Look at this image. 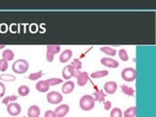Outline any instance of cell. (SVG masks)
Returning a JSON list of instances; mask_svg holds the SVG:
<instances>
[{"label": "cell", "mask_w": 156, "mask_h": 117, "mask_svg": "<svg viewBox=\"0 0 156 117\" xmlns=\"http://www.w3.org/2000/svg\"><path fill=\"white\" fill-rule=\"evenodd\" d=\"M29 68V63L24 58H18L13 63L12 70L16 73V74H23L26 73Z\"/></svg>", "instance_id": "6da1fadb"}, {"label": "cell", "mask_w": 156, "mask_h": 117, "mask_svg": "<svg viewBox=\"0 0 156 117\" xmlns=\"http://www.w3.org/2000/svg\"><path fill=\"white\" fill-rule=\"evenodd\" d=\"M79 106L82 110L90 111L95 107V100L92 95H84L79 101Z\"/></svg>", "instance_id": "7a4b0ae2"}, {"label": "cell", "mask_w": 156, "mask_h": 117, "mask_svg": "<svg viewBox=\"0 0 156 117\" xmlns=\"http://www.w3.org/2000/svg\"><path fill=\"white\" fill-rule=\"evenodd\" d=\"M121 77L126 82H133L136 78V71L134 67H125L121 71Z\"/></svg>", "instance_id": "3957f363"}, {"label": "cell", "mask_w": 156, "mask_h": 117, "mask_svg": "<svg viewBox=\"0 0 156 117\" xmlns=\"http://www.w3.org/2000/svg\"><path fill=\"white\" fill-rule=\"evenodd\" d=\"M47 101L51 105H60L63 101V97L61 93L57 91H51L47 94Z\"/></svg>", "instance_id": "277c9868"}, {"label": "cell", "mask_w": 156, "mask_h": 117, "mask_svg": "<svg viewBox=\"0 0 156 117\" xmlns=\"http://www.w3.org/2000/svg\"><path fill=\"white\" fill-rule=\"evenodd\" d=\"M7 111L11 116H18L22 112V106L16 101L11 102L7 105Z\"/></svg>", "instance_id": "5b68a950"}, {"label": "cell", "mask_w": 156, "mask_h": 117, "mask_svg": "<svg viewBox=\"0 0 156 117\" xmlns=\"http://www.w3.org/2000/svg\"><path fill=\"white\" fill-rule=\"evenodd\" d=\"M101 62L102 66H105L106 67H109V68H117L119 66V62L116 60H114V58H109V57L101 58Z\"/></svg>", "instance_id": "8992f818"}, {"label": "cell", "mask_w": 156, "mask_h": 117, "mask_svg": "<svg viewBox=\"0 0 156 117\" xmlns=\"http://www.w3.org/2000/svg\"><path fill=\"white\" fill-rule=\"evenodd\" d=\"M75 71H77V70H75L74 68L72 67L71 65H67V66H66L65 67H63L62 72V78H63V79H66V80H69L72 76H74Z\"/></svg>", "instance_id": "52a82bcc"}, {"label": "cell", "mask_w": 156, "mask_h": 117, "mask_svg": "<svg viewBox=\"0 0 156 117\" xmlns=\"http://www.w3.org/2000/svg\"><path fill=\"white\" fill-rule=\"evenodd\" d=\"M117 90V83L115 81H107L104 85V92L108 95L114 94Z\"/></svg>", "instance_id": "ba28073f"}, {"label": "cell", "mask_w": 156, "mask_h": 117, "mask_svg": "<svg viewBox=\"0 0 156 117\" xmlns=\"http://www.w3.org/2000/svg\"><path fill=\"white\" fill-rule=\"evenodd\" d=\"M89 78H90V76L86 71H80L78 73V75L76 76L78 86H80V87L85 86L87 84V82L89 81Z\"/></svg>", "instance_id": "9c48e42d"}, {"label": "cell", "mask_w": 156, "mask_h": 117, "mask_svg": "<svg viewBox=\"0 0 156 117\" xmlns=\"http://www.w3.org/2000/svg\"><path fill=\"white\" fill-rule=\"evenodd\" d=\"M55 112H56L57 117H65L68 112H69V105L66 104L60 105L55 109Z\"/></svg>", "instance_id": "30bf717a"}, {"label": "cell", "mask_w": 156, "mask_h": 117, "mask_svg": "<svg viewBox=\"0 0 156 117\" xmlns=\"http://www.w3.org/2000/svg\"><path fill=\"white\" fill-rule=\"evenodd\" d=\"M41 113L40 107L36 105H30L27 109V117H39Z\"/></svg>", "instance_id": "8fae6325"}, {"label": "cell", "mask_w": 156, "mask_h": 117, "mask_svg": "<svg viewBox=\"0 0 156 117\" xmlns=\"http://www.w3.org/2000/svg\"><path fill=\"white\" fill-rule=\"evenodd\" d=\"M50 85L48 84V82L46 80H39L37 83H36V85H35V88H36V90L38 92H40V93H46L49 91V89H50Z\"/></svg>", "instance_id": "7c38bea8"}, {"label": "cell", "mask_w": 156, "mask_h": 117, "mask_svg": "<svg viewBox=\"0 0 156 117\" xmlns=\"http://www.w3.org/2000/svg\"><path fill=\"white\" fill-rule=\"evenodd\" d=\"M74 82L71 80H67L66 82H65L62 86V94H70V93L74 90Z\"/></svg>", "instance_id": "4fadbf2b"}, {"label": "cell", "mask_w": 156, "mask_h": 117, "mask_svg": "<svg viewBox=\"0 0 156 117\" xmlns=\"http://www.w3.org/2000/svg\"><path fill=\"white\" fill-rule=\"evenodd\" d=\"M72 51L70 49H66L65 51H62L60 55V58H58V60H60L61 62H68L71 58L72 57Z\"/></svg>", "instance_id": "5bb4252c"}, {"label": "cell", "mask_w": 156, "mask_h": 117, "mask_svg": "<svg viewBox=\"0 0 156 117\" xmlns=\"http://www.w3.org/2000/svg\"><path fill=\"white\" fill-rule=\"evenodd\" d=\"M15 58V53L13 52V50L11 49H5L2 52V58H5L8 62H11L14 60Z\"/></svg>", "instance_id": "9a60e30c"}, {"label": "cell", "mask_w": 156, "mask_h": 117, "mask_svg": "<svg viewBox=\"0 0 156 117\" xmlns=\"http://www.w3.org/2000/svg\"><path fill=\"white\" fill-rule=\"evenodd\" d=\"M93 97H94L95 101H105L106 94L104 92V90H97L94 92V96Z\"/></svg>", "instance_id": "2e32d148"}, {"label": "cell", "mask_w": 156, "mask_h": 117, "mask_svg": "<svg viewBox=\"0 0 156 117\" xmlns=\"http://www.w3.org/2000/svg\"><path fill=\"white\" fill-rule=\"evenodd\" d=\"M100 50H101V52L105 53V55H108V56H110V57L115 56V55H116V53H117V51L115 50L114 48L109 47V46H104V47H101V48H100Z\"/></svg>", "instance_id": "e0dca14e"}, {"label": "cell", "mask_w": 156, "mask_h": 117, "mask_svg": "<svg viewBox=\"0 0 156 117\" xmlns=\"http://www.w3.org/2000/svg\"><path fill=\"white\" fill-rule=\"evenodd\" d=\"M121 90H122V92H123V94H125L127 96H130V97L135 96V90L128 85H122Z\"/></svg>", "instance_id": "ac0fdd59"}, {"label": "cell", "mask_w": 156, "mask_h": 117, "mask_svg": "<svg viewBox=\"0 0 156 117\" xmlns=\"http://www.w3.org/2000/svg\"><path fill=\"white\" fill-rule=\"evenodd\" d=\"M124 117H136V106H130L128 107L123 113Z\"/></svg>", "instance_id": "d6986e66"}, {"label": "cell", "mask_w": 156, "mask_h": 117, "mask_svg": "<svg viewBox=\"0 0 156 117\" xmlns=\"http://www.w3.org/2000/svg\"><path fill=\"white\" fill-rule=\"evenodd\" d=\"M0 81H4V82H14L16 81V76L13 74H7V73H3V74H0Z\"/></svg>", "instance_id": "ffe728a7"}, {"label": "cell", "mask_w": 156, "mask_h": 117, "mask_svg": "<svg viewBox=\"0 0 156 117\" xmlns=\"http://www.w3.org/2000/svg\"><path fill=\"white\" fill-rule=\"evenodd\" d=\"M29 92H30V90H29V88L27 85H21L18 88V94L21 97H27V96H28Z\"/></svg>", "instance_id": "44dd1931"}, {"label": "cell", "mask_w": 156, "mask_h": 117, "mask_svg": "<svg viewBox=\"0 0 156 117\" xmlns=\"http://www.w3.org/2000/svg\"><path fill=\"white\" fill-rule=\"evenodd\" d=\"M61 52V46L60 45H48L47 46V52L49 54L55 56V54H58Z\"/></svg>", "instance_id": "7402d4cb"}, {"label": "cell", "mask_w": 156, "mask_h": 117, "mask_svg": "<svg viewBox=\"0 0 156 117\" xmlns=\"http://www.w3.org/2000/svg\"><path fill=\"white\" fill-rule=\"evenodd\" d=\"M106 75H108V71L107 70H98L93 72L91 74V77L94 78V79H99V78H102Z\"/></svg>", "instance_id": "603a6c76"}, {"label": "cell", "mask_w": 156, "mask_h": 117, "mask_svg": "<svg viewBox=\"0 0 156 117\" xmlns=\"http://www.w3.org/2000/svg\"><path fill=\"white\" fill-rule=\"evenodd\" d=\"M43 75V72L42 70H39V71H36V72H32L30 74L28 75V79L31 80V81H37L39 78H41Z\"/></svg>", "instance_id": "cb8c5ba5"}, {"label": "cell", "mask_w": 156, "mask_h": 117, "mask_svg": "<svg viewBox=\"0 0 156 117\" xmlns=\"http://www.w3.org/2000/svg\"><path fill=\"white\" fill-rule=\"evenodd\" d=\"M118 56H119L121 61H123V62L129 61V55H128V53H127V51L125 50V49H120V50L118 51Z\"/></svg>", "instance_id": "d4e9b609"}, {"label": "cell", "mask_w": 156, "mask_h": 117, "mask_svg": "<svg viewBox=\"0 0 156 117\" xmlns=\"http://www.w3.org/2000/svg\"><path fill=\"white\" fill-rule=\"evenodd\" d=\"M48 82V84L50 86H57L58 84L62 83V79L61 78H57V77H54V78H49V79L46 80Z\"/></svg>", "instance_id": "484cf974"}, {"label": "cell", "mask_w": 156, "mask_h": 117, "mask_svg": "<svg viewBox=\"0 0 156 117\" xmlns=\"http://www.w3.org/2000/svg\"><path fill=\"white\" fill-rule=\"evenodd\" d=\"M17 100H18V97H17V96H14V95H12V96H8V97L4 98V99H3L2 104L8 105L9 104H11V102L16 101Z\"/></svg>", "instance_id": "4316f807"}, {"label": "cell", "mask_w": 156, "mask_h": 117, "mask_svg": "<svg viewBox=\"0 0 156 117\" xmlns=\"http://www.w3.org/2000/svg\"><path fill=\"white\" fill-rule=\"evenodd\" d=\"M110 117H123V112L119 107H114L110 111Z\"/></svg>", "instance_id": "83f0119b"}, {"label": "cell", "mask_w": 156, "mask_h": 117, "mask_svg": "<svg viewBox=\"0 0 156 117\" xmlns=\"http://www.w3.org/2000/svg\"><path fill=\"white\" fill-rule=\"evenodd\" d=\"M71 66L75 70H80L82 68V62L80 60H78V58H74L73 62H71Z\"/></svg>", "instance_id": "f1b7e54d"}, {"label": "cell", "mask_w": 156, "mask_h": 117, "mask_svg": "<svg viewBox=\"0 0 156 117\" xmlns=\"http://www.w3.org/2000/svg\"><path fill=\"white\" fill-rule=\"evenodd\" d=\"M9 63L5 58H0V71H6L8 69Z\"/></svg>", "instance_id": "f546056e"}, {"label": "cell", "mask_w": 156, "mask_h": 117, "mask_svg": "<svg viewBox=\"0 0 156 117\" xmlns=\"http://www.w3.org/2000/svg\"><path fill=\"white\" fill-rule=\"evenodd\" d=\"M5 93H6V87L2 81H0V98H3L5 96Z\"/></svg>", "instance_id": "4dcf8cb0"}, {"label": "cell", "mask_w": 156, "mask_h": 117, "mask_svg": "<svg viewBox=\"0 0 156 117\" xmlns=\"http://www.w3.org/2000/svg\"><path fill=\"white\" fill-rule=\"evenodd\" d=\"M44 117H57L56 112L54 110H47L45 113H44Z\"/></svg>", "instance_id": "1f68e13d"}, {"label": "cell", "mask_w": 156, "mask_h": 117, "mask_svg": "<svg viewBox=\"0 0 156 117\" xmlns=\"http://www.w3.org/2000/svg\"><path fill=\"white\" fill-rule=\"evenodd\" d=\"M111 106H112V102L110 101H104V108L105 110H109L111 109Z\"/></svg>", "instance_id": "d6a6232c"}, {"label": "cell", "mask_w": 156, "mask_h": 117, "mask_svg": "<svg viewBox=\"0 0 156 117\" xmlns=\"http://www.w3.org/2000/svg\"><path fill=\"white\" fill-rule=\"evenodd\" d=\"M54 55H52V54H49V53H46V60H47V62H52L53 61H54Z\"/></svg>", "instance_id": "836d02e7"}, {"label": "cell", "mask_w": 156, "mask_h": 117, "mask_svg": "<svg viewBox=\"0 0 156 117\" xmlns=\"http://www.w3.org/2000/svg\"><path fill=\"white\" fill-rule=\"evenodd\" d=\"M5 47H6L5 45H0V50H3V49H4Z\"/></svg>", "instance_id": "e575fe53"}, {"label": "cell", "mask_w": 156, "mask_h": 117, "mask_svg": "<svg viewBox=\"0 0 156 117\" xmlns=\"http://www.w3.org/2000/svg\"><path fill=\"white\" fill-rule=\"evenodd\" d=\"M23 117H26V116H23Z\"/></svg>", "instance_id": "d590c367"}]
</instances>
